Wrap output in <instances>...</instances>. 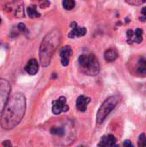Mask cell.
Here are the masks:
<instances>
[{
    "label": "cell",
    "instance_id": "6da1fadb",
    "mask_svg": "<svg viewBox=\"0 0 146 147\" xmlns=\"http://www.w3.org/2000/svg\"><path fill=\"white\" fill-rule=\"evenodd\" d=\"M26 97L22 93L14 94L1 113L0 126L4 130L15 128L22 120L26 111Z\"/></svg>",
    "mask_w": 146,
    "mask_h": 147
},
{
    "label": "cell",
    "instance_id": "7a4b0ae2",
    "mask_svg": "<svg viewBox=\"0 0 146 147\" xmlns=\"http://www.w3.org/2000/svg\"><path fill=\"white\" fill-rule=\"evenodd\" d=\"M61 32L59 29H53L43 38L39 49L40 63L43 67L50 65L52 55L61 41Z\"/></svg>",
    "mask_w": 146,
    "mask_h": 147
},
{
    "label": "cell",
    "instance_id": "3957f363",
    "mask_svg": "<svg viewBox=\"0 0 146 147\" xmlns=\"http://www.w3.org/2000/svg\"><path fill=\"white\" fill-rule=\"evenodd\" d=\"M80 71L88 76H96L100 71V64L94 54H82L78 58Z\"/></svg>",
    "mask_w": 146,
    "mask_h": 147
},
{
    "label": "cell",
    "instance_id": "277c9868",
    "mask_svg": "<svg viewBox=\"0 0 146 147\" xmlns=\"http://www.w3.org/2000/svg\"><path fill=\"white\" fill-rule=\"evenodd\" d=\"M117 103L118 98L115 96H109L103 102L96 114V121L98 124H102L106 120L108 115L115 109Z\"/></svg>",
    "mask_w": 146,
    "mask_h": 147
},
{
    "label": "cell",
    "instance_id": "5b68a950",
    "mask_svg": "<svg viewBox=\"0 0 146 147\" xmlns=\"http://www.w3.org/2000/svg\"><path fill=\"white\" fill-rule=\"evenodd\" d=\"M10 90L11 87L9 81L4 78H0V114L3 112L9 100Z\"/></svg>",
    "mask_w": 146,
    "mask_h": 147
},
{
    "label": "cell",
    "instance_id": "8992f818",
    "mask_svg": "<svg viewBox=\"0 0 146 147\" xmlns=\"http://www.w3.org/2000/svg\"><path fill=\"white\" fill-rule=\"evenodd\" d=\"M52 105V111L55 115H58L62 112H67L69 110V106L66 103V98L65 96H60L57 100L53 101Z\"/></svg>",
    "mask_w": 146,
    "mask_h": 147
},
{
    "label": "cell",
    "instance_id": "52a82bcc",
    "mask_svg": "<svg viewBox=\"0 0 146 147\" xmlns=\"http://www.w3.org/2000/svg\"><path fill=\"white\" fill-rule=\"evenodd\" d=\"M143 30L141 28H137L135 31L132 29H128L126 31L127 43L132 45L133 43H141L143 41Z\"/></svg>",
    "mask_w": 146,
    "mask_h": 147
},
{
    "label": "cell",
    "instance_id": "ba28073f",
    "mask_svg": "<svg viewBox=\"0 0 146 147\" xmlns=\"http://www.w3.org/2000/svg\"><path fill=\"white\" fill-rule=\"evenodd\" d=\"M71 30L70 31L68 37L70 39H73L76 37H82L84 36L87 33V29L84 27H78L77 22H72L71 23Z\"/></svg>",
    "mask_w": 146,
    "mask_h": 147
},
{
    "label": "cell",
    "instance_id": "9c48e42d",
    "mask_svg": "<svg viewBox=\"0 0 146 147\" xmlns=\"http://www.w3.org/2000/svg\"><path fill=\"white\" fill-rule=\"evenodd\" d=\"M72 55L71 47L69 46H65L59 50V56L61 59V64L63 66H67L70 62V57Z\"/></svg>",
    "mask_w": 146,
    "mask_h": 147
},
{
    "label": "cell",
    "instance_id": "30bf717a",
    "mask_svg": "<svg viewBox=\"0 0 146 147\" xmlns=\"http://www.w3.org/2000/svg\"><path fill=\"white\" fill-rule=\"evenodd\" d=\"M116 142H117V140L114 135H112V134L104 135L102 137V139L98 144V146H116Z\"/></svg>",
    "mask_w": 146,
    "mask_h": 147
},
{
    "label": "cell",
    "instance_id": "8fae6325",
    "mask_svg": "<svg viewBox=\"0 0 146 147\" xmlns=\"http://www.w3.org/2000/svg\"><path fill=\"white\" fill-rule=\"evenodd\" d=\"M90 98L87 97L85 96H78V98L77 99V102H76V106L77 109L81 111V112H85L87 110V107L88 104L90 102Z\"/></svg>",
    "mask_w": 146,
    "mask_h": 147
},
{
    "label": "cell",
    "instance_id": "7c38bea8",
    "mask_svg": "<svg viewBox=\"0 0 146 147\" xmlns=\"http://www.w3.org/2000/svg\"><path fill=\"white\" fill-rule=\"evenodd\" d=\"M25 71L29 74V75H35L38 71H39V63L36 59H31L28 61L26 66H25Z\"/></svg>",
    "mask_w": 146,
    "mask_h": 147
},
{
    "label": "cell",
    "instance_id": "4fadbf2b",
    "mask_svg": "<svg viewBox=\"0 0 146 147\" xmlns=\"http://www.w3.org/2000/svg\"><path fill=\"white\" fill-rule=\"evenodd\" d=\"M137 73L142 77L146 76V58L145 57H140L138 61Z\"/></svg>",
    "mask_w": 146,
    "mask_h": 147
},
{
    "label": "cell",
    "instance_id": "5bb4252c",
    "mask_svg": "<svg viewBox=\"0 0 146 147\" xmlns=\"http://www.w3.org/2000/svg\"><path fill=\"white\" fill-rule=\"evenodd\" d=\"M104 58L107 62H114L118 58V53L115 49L110 48L104 53Z\"/></svg>",
    "mask_w": 146,
    "mask_h": 147
},
{
    "label": "cell",
    "instance_id": "9a60e30c",
    "mask_svg": "<svg viewBox=\"0 0 146 147\" xmlns=\"http://www.w3.org/2000/svg\"><path fill=\"white\" fill-rule=\"evenodd\" d=\"M27 14L30 18H36L40 16V14L37 11V6L35 4H32L27 8Z\"/></svg>",
    "mask_w": 146,
    "mask_h": 147
},
{
    "label": "cell",
    "instance_id": "2e32d148",
    "mask_svg": "<svg viewBox=\"0 0 146 147\" xmlns=\"http://www.w3.org/2000/svg\"><path fill=\"white\" fill-rule=\"evenodd\" d=\"M50 133L53 135L63 136L65 134V129L62 127H53L50 129Z\"/></svg>",
    "mask_w": 146,
    "mask_h": 147
},
{
    "label": "cell",
    "instance_id": "e0dca14e",
    "mask_svg": "<svg viewBox=\"0 0 146 147\" xmlns=\"http://www.w3.org/2000/svg\"><path fill=\"white\" fill-rule=\"evenodd\" d=\"M63 8L66 10H71L75 7V0H63Z\"/></svg>",
    "mask_w": 146,
    "mask_h": 147
},
{
    "label": "cell",
    "instance_id": "ac0fdd59",
    "mask_svg": "<svg viewBox=\"0 0 146 147\" xmlns=\"http://www.w3.org/2000/svg\"><path fill=\"white\" fill-rule=\"evenodd\" d=\"M126 2L131 5H134V6H139L143 3H145L146 0H126Z\"/></svg>",
    "mask_w": 146,
    "mask_h": 147
},
{
    "label": "cell",
    "instance_id": "d6986e66",
    "mask_svg": "<svg viewBox=\"0 0 146 147\" xmlns=\"http://www.w3.org/2000/svg\"><path fill=\"white\" fill-rule=\"evenodd\" d=\"M15 16L16 17H23L24 16V9H23V6L22 5L18 6V8L15 9Z\"/></svg>",
    "mask_w": 146,
    "mask_h": 147
},
{
    "label": "cell",
    "instance_id": "ffe728a7",
    "mask_svg": "<svg viewBox=\"0 0 146 147\" xmlns=\"http://www.w3.org/2000/svg\"><path fill=\"white\" fill-rule=\"evenodd\" d=\"M139 146H146V136L145 134H141L139 138Z\"/></svg>",
    "mask_w": 146,
    "mask_h": 147
},
{
    "label": "cell",
    "instance_id": "44dd1931",
    "mask_svg": "<svg viewBox=\"0 0 146 147\" xmlns=\"http://www.w3.org/2000/svg\"><path fill=\"white\" fill-rule=\"evenodd\" d=\"M140 17H139V20L140 21H142V22H145L146 21V6L145 7H144L142 9H141V11H140Z\"/></svg>",
    "mask_w": 146,
    "mask_h": 147
},
{
    "label": "cell",
    "instance_id": "7402d4cb",
    "mask_svg": "<svg viewBox=\"0 0 146 147\" xmlns=\"http://www.w3.org/2000/svg\"><path fill=\"white\" fill-rule=\"evenodd\" d=\"M17 28H18L19 31H21V32H25V31H26V26H25L22 22H21V23L18 24Z\"/></svg>",
    "mask_w": 146,
    "mask_h": 147
},
{
    "label": "cell",
    "instance_id": "603a6c76",
    "mask_svg": "<svg viewBox=\"0 0 146 147\" xmlns=\"http://www.w3.org/2000/svg\"><path fill=\"white\" fill-rule=\"evenodd\" d=\"M123 146H133V145L131 143L130 140H126V141L123 143Z\"/></svg>",
    "mask_w": 146,
    "mask_h": 147
},
{
    "label": "cell",
    "instance_id": "cb8c5ba5",
    "mask_svg": "<svg viewBox=\"0 0 146 147\" xmlns=\"http://www.w3.org/2000/svg\"><path fill=\"white\" fill-rule=\"evenodd\" d=\"M3 146H11V143H9V140H6V141H4V142H3V144H2Z\"/></svg>",
    "mask_w": 146,
    "mask_h": 147
},
{
    "label": "cell",
    "instance_id": "d4e9b609",
    "mask_svg": "<svg viewBox=\"0 0 146 147\" xmlns=\"http://www.w3.org/2000/svg\"><path fill=\"white\" fill-rule=\"evenodd\" d=\"M33 1H36V2H39V3H40L42 0H33Z\"/></svg>",
    "mask_w": 146,
    "mask_h": 147
},
{
    "label": "cell",
    "instance_id": "484cf974",
    "mask_svg": "<svg viewBox=\"0 0 146 147\" xmlns=\"http://www.w3.org/2000/svg\"><path fill=\"white\" fill-rule=\"evenodd\" d=\"M1 22H2V19H1V17H0V23H1Z\"/></svg>",
    "mask_w": 146,
    "mask_h": 147
}]
</instances>
